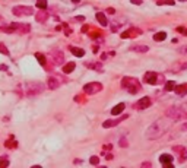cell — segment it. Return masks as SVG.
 Masks as SVG:
<instances>
[{
  "instance_id": "e575fe53",
  "label": "cell",
  "mask_w": 187,
  "mask_h": 168,
  "mask_svg": "<svg viewBox=\"0 0 187 168\" xmlns=\"http://www.w3.org/2000/svg\"><path fill=\"white\" fill-rule=\"evenodd\" d=\"M177 32L183 34V35H186V37H187V29L184 28V26H178V28H177Z\"/></svg>"
},
{
  "instance_id": "b9f144b4",
  "label": "cell",
  "mask_w": 187,
  "mask_h": 168,
  "mask_svg": "<svg viewBox=\"0 0 187 168\" xmlns=\"http://www.w3.org/2000/svg\"><path fill=\"white\" fill-rule=\"evenodd\" d=\"M88 31H89V26H82V32H88Z\"/></svg>"
},
{
  "instance_id": "4fadbf2b",
  "label": "cell",
  "mask_w": 187,
  "mask_h": 168,
  "mask_svg": "<svg viewBox=\"0 0 187 168\" xmlns=\"http://www.w3.org/2000/svg\"><path fill=\"white\" fill-rule=\"evenodd\" d=\"M48 16H50V15H48V12H47L45 9H40V12L35 15V21H37V22H45V21L48 19Z\"/></svg>"
},
{
  "instance_id": "f546056e",
  "label": "cell",
  "mask_w": 187,
  "mask_h": 168,
  "mask_svg": "<svg viewBox=\"0 0 187 168\" xmlns=\"http://www.w3.org/2000/svg\"><path fill=\"white\" fill-rule=\"evenodd\" d=\"M37 7L38 9H47V0H37Z\"/></svg>"
},
{
  "instance_id": "ffe728a7",
  "label": "cell",
  "mask_w": 187,
  "mask_h": 168,
  "mask_svg": "<svg viewBox=\"0 0 187 168\" xmlns=\"http://www.w3.org/2000/svg\"><path fill=\"white\" fill-rule=\"evenodd\" d=\"M4 146H6V148H9V149H15V148L18 146V142L15 140V137H13V136H10V137L4 142Z\"/></svg>"
},
{
  "instance_id": "52a82bcc",
  "label": "cell",
  "mask_w": 187,
  "mask_h": 168,
  "mask_svg": "<svg viewBox=\"0 0 187 168\" xmlns=\"http://www.w3.org/2000/svg\"><path fill=\"white\" fill-rule=\"evenodd\" d=\"M12 13L15 16H28V15L34 13V9L29 7V6H16V7L12 9Z\"/></svg>"
},
{
  "instance_id": "d4e9b609",
  "label": "cell",
  "mask_w": 187,
  "mask_h": 168,
  "mask_svg": "<svg viewBox=\"0 0 187 168\" xmlns=\"http://www.w3.org/2000/svg\"><path fill=\"white\" fill-rule=\"evenodd\" d=\"M75 67H76V65L75 63H66L65 66H63V73H72L73 70H75Z\"/></svg>"
},
{
  "instance_id": "2e32d148",
  "label": "cell",
  "mask_w": 187,
  "mask_h": 168,
  "mask_svg": "<svg viewBox=\"0 0 187 168\" xmlns=\"http://www.w3.org/2000/svg\"><path fill=\"white\" fill-rule=\"evenodd\" d=\"M187 69V62H184V63H174L172 66L170 67L171 72H181V70H186Z\"/></svg>"
},
{
  "instance_id": "7a4b0ae2",
  "label": "cell",
  "mask_w": 187,
  "mask_h": 168,
  "mask_svg": "<svg viewBox=\"0 0 187 168\" xmlns=\"http://www.w3.org/2000/svg\"><path fill=\"white\" fill-rule=\"evenodd\" d=\"M165 116L172 118L174 121H184V120H187V110L181 108V107H171L167 110Z\"/></svg>"
},
{
  "instance_id": "30bf717a",
  "label": "cell",
  "mask_w": 187,
  "mask_h": 168,
  "mask_svg": "<svg viewBox=\"0 0 187 168\" xmlns=\"http://www.w3.org/2000/svg\"><path fill=\"white\" fill-rule=\"evenodd\" d=\"M142 31L139 29V28H129L127 31H124V32H121V38H135L137 35H140Z\"/></svg>"
},
{
  "instance_id": "7bdbcfd3",
  "label": "cell",
  "mask_w": 187,
  "mask_h": 168,
  "mask_svg": "<svg viewBox=\"0 0 187 168\" xmlns=\"http://www.w3.org/2000/svg\"><path fill=\"white\" fill-rule=\"evenodd\" d=\"M181 130H184V132H187V123H184V124H181Z\"/></svg>"
},
{
  "instance_id": "3957f363",
  "label": "cell",
  "mask_w": 187,
  "mask_h": 168,
  "mask_svg": "<svg viewBox=\"0 0 187 168\" xmlns=\"http://www.w3.org/2000/svg\"><path fill=\"white\" fill-rule=\"evenodd\" d=\"M121 86L130 92V94H137L140 91V84L136 78H123L121 79Z\"/></svg>"
},
{
  "instance_id": "ba28073f",
  "label": "cell",
  "mask_w": 187,
  "mask_h": 168,
  "mask_svg": "<svg viewBox=\"0 0 187 168\" xmlns=\"http://www.w3.org/2000/svg\"><path fill=\"white\" fill-rule=\"evenodd\" d=\"M143 82L149 85H156L158 84V73L155 72H146L143 76Z\"/></svg>"
},
{
  "instance_id": "8992f818",
  "label": "cell",
  "mask_w": 187,
  "mask_h": 168,
  "mask_svg": "<svg viewBox=\"0 0 187 168\" xmlns=\"http://www.w3.org/2000/svg\"><path fill=\"white\" fill-rule=\"evenodd\" d=\"M102 91V85L100 82H89L84 86V92L88 95H94V94H98Z\"/></svg>"
},
{
  "instance_id": "f1b7e54d",
  "label": "cell",
  "mask_w": 187,
  "mask_h": 168,
  "mask_svg": "<svg viewBox=\"0 0 187 168\" xmlns=\"http://www.w3.org/2000/svg\"><path fill=\"white\" fill-rule=\"evenodd\" d=\"M164 89H165L167 92H171V91H174V89H175V82H172V81H170V82H165V86H164Z\"/></svg>"
},
{
  "instance_id": "836d02e7",
  "label": "cell",
  "mask_w": 187,
  "mask_h": 168,
  "mask_svg": "<svg viewBox=\"0 0 187 168\" xmlns=\"http://www.w3.org/2000/svg\"><path fill=\"white\" fill-rule=\"evenodd\" d=\"M158 4H174V0H158Z\"/></svg>"
},
{
  "instance_id": "8fae6325",
  "label": "cell",
  "mask_w": 187,
  "mask_h": 168,
  "mask_svg": "<svg viewBox=\"0 0 187 168\" xmlns=\"http://www.w3.org/2000/svg\"><path fill=\"white\" fill-rule=\"evenodd\" d=\"M124 118H127V116H123V118H114V120H105V121L102 123V127H104V129H110V127H114V126H117V124H120V121H123Z\"/></svg>"
},
{
  "instance_id": "277c9868",
  "label": "cell",
  "mask_w": 187,
  "mask_h": 168,
  "mask_svg": "<svg viewBox=\"0 0 187 168\" xmlns=\"http://www.w3.org/2000/svg\"><path fill=\"white\" fill-rule=\"evenodd\" d=\"M23 89H25V95L35 97V95H40L44 91V85L41 82H28V84H25Z\"/></svg>"
},
{
  "instance_id": "d590c367",
  "label": "cell",
  "mask_w": 187,
  "mask_h": 168,
  "mask_svg": "<svg viewBox=\"0 0 187 168\" xmlns=\"http://www.w3.org/2000/svg\"><path fill=\"white\" fill-rule=\"evenodd\" d=\"M178 53H180V54H187V44L186 45H181V47L178 48Z\"/></svg>"
},
{
  "instance_id": "d6a6232c",
  "label": "cell",
  "mask_w": 187,
  "mask_h": 168,
  "mask_svg": "<svg viewBox=\"0 0 187 168\" xmlns=\"http://www.w3.org/2000/svg\"><path fill=\"white\" fill-rule=\"evenodd\" d=\"M7 165H9V161H7L6 158H1V159H0V167H1V168H6Z\"/></svg>"
},
{
  "instance_id": "4dcf8cb0",
  "label": "cell",
  "mask_w": 187,
  "mask_h": 168,
  "mask_svg": "<svg viewBox=\"0 0 187 168\" xmlns=\"http://www.w3.org/2000/svg\"><path fill=\"white\" fill-rule=\"evenodd\" d=\"M89 162H91L92 165H98V164H100V156H95V155L91 156V158H89Z\"/></svg>"
},
{
  "instance_id": "f6af8a7d",
  "label": "cell",
  "mask_w": 187,
  "mask_h": 168,
  "mask_svg": "<svg viewBox=\"0 0 187 168\" xmlns=\"http://www.w3.org/2000/svg\"><path fill=\"white\" fill-rule=\"evenodd\" d=\"M180 1H187V0H180Z\"/></svg>"
},
{
  "instance_id": "e0dca14e",
  "label": "cell",
  "mask_w": 187,
  "mask_h": 168,
  "mask_svg": "<svg viewBox=\"0 0 187 168\" xmlns=\"http://www.w3.org/2000/svg\"><path fill=\"white\" fill-rule=\"evenodd\" d=\"M31 31V25L29 23H18V34H28Z\"/></svg>"
},
{
  "instance_id": "1f68e13d",
  "label": "cell",
  "mask_w": 187,
  "mask_h": 168,
  "mask_svg": "<svg viewBox=\"0 0 187 168\" xmlns=\"http://www.w3.org/2000/svg\"><path fill=\"white\" fill-rule=\"evenodd\" d=\"M0 53L4 54V56H9V50H7V47H6L4 44H1V43H0Z\"/></svg>"
},
{
  "instance_id": "6da1fadb",
  "label": "cell",
  "mask_w": 187,
  "mask_h": 168,
  "mask_svg": "<svg viewBox=\"0 0 187 168\" xmlns=\"http://www.w3.org/2000/svg\"><path fill=\"white\" fill-rule=\"evenodd\" d=\"M172 123H174V120L170 117H167V116L164 118H159V120L153 121L152 124L146 129V132H145L146 139H149V140L159 139L161 136H164V134L170 130L171 126H172Z\"/></svg>"
},
{
  "instance_id": "d6986e66",
  "label": "cell",
  "mask_w": 187,
  "mask_h": 168,
  "mask_svg": "<svg viewBox=\"0 0 187 168\" xmlns=\"http://www.w3.org/2000/svg\"><path fill=\"white\" fill-rule=\"evenodd\" d=\"M69 50L72 51V54L76 56V57H84V56H85V50H84V48H79V47H69Z\"/></svg>"
},
{
  "instance_id": "7c38bea8",
  "label": "cell",
  "mask_w": 187,
  "mask_h": 168,
  "mask_svg": "<svg viewBox=\"0 0 187 168\" xmlns=\"http://www.w3.org/2000/svg\"><path fill=\"white\" fill-rule=\"evenodd\" d=\"M60 84H62V81H60V79H57L54 75L50 76V78H48V81H47V85H48V88H50V89H57V88L60 86Z\"/></svg>"
},
{
  "instance_id": "5bb4252c",
  "label": "cell",
  "mask_w": 187,
  "mask_h": 168,
  "mask_svg": "<svg viewBox=\"0 0 187 168\" xmlns=\"http://www.w3.org/2000/svg\"><path fill=\"white\" fill-rule=\"evenodd\" d=\"M16 29H18V23H9V25H3L1 26V32H6V34L16 32Z\"/></svg>"
},
{
  "instance_id": "ee69618b",
  "label": "cell",
  "mask_w": 187,
  "mask_h": 168,
  "mask_svg": "<svg viewBox=\"0 0 187 168\" xmlns=\"http://www.w3.org/2000/svg\"><path fill=\"white\" fill-rule=\"evenodd\" d=\"M72 1H73V3H79L81 0H72Z\"/></svg>"
},
{
  "instance_id": "74e56055",
  "label": "cell",
  "mask_w": 187,
  "mask_h": 168,
  "mask_svg": "<svg viewBox=\"0 0 187 168\" xmlns=\"http://www.w3.org/2000/svg\"><path fill=\"white\" fill-rule=\"evenodd\" d=\"M164 82V75H158V84H162Z\"/></svg>"
},
{
  "instance_id": "9c48e42d",
  "label": "cell",
  "mask_w": 187,
  "mask_h": 168,
  "mask_svg": "<svg viewBox=\"0 0 187 168\" xmlns=\"http://www.w3.org/2000/svg\"><path fill=\"white\" fill-rule=\"evenodd\" d=\"M149 105H151V98L145 97V98H140L139 101H136L135 105H133V108H136V110H146Z\"/></svg>"
},
{
  "instance_id": "60d3db41",
  "label": "cell",
  "mask_w": 187,
  "mask_h": 168,
  "mask_svg": "<svg viewBox=\"0 0 187 168\" xmlns=\"http://www.w3.org/2000/svg\"><path fill=\"white\" fill-rule=\"evenodd\" d=\"M105 159H113V153H107V155H105Z\"/></svg>"
},
{
  "instance_id": "4316f807",
  "label": "cell",
  "mask_w": 187,
  "mask_h": 168,
  "mask_svg": "<svg viewBox=\"0 0 187 168\" xmlns=\"http://www.w3.org/2000/svg\"><path fill=\"white\" fill-rule=\"evenodd\" d=\"M167 38V34L165 32H156L153 35V40L156 41V43H161V41H164Z\"/></svg>"
},
{
  "instance_id": "ab89813d",
  "label": "cell",
  "mask_w": 187,
  "mask_h": 168,
  "mask_svg": "<svg viewBox=\"0 0 187 168\" xmlns=\"http://www.w3.org/2000/svg\"><path fill=\"white\" fill-rule=\"evenodd\" d=\"M133 4H142V0H130Z\"/></svg>"
},
{
  "instance_id": "603a6c76",
  "label": "cell",
  "mask_w": 187,
  "mask_h": 168,
  "mask_svg": "<svg viewBox=\"0 0 187 168\" xmlns=\"http://www.w3.org/2000/svg\"><path fill=\"white\" fill-rule=\"evenodd\" d=\"M174 91H175V94H177V95H186V94H187V84L178 85V86L175 85V89H174Z\"/></svg>"
},
{
  "instance_id": "5b68a950",
  "label": "cell",
  "mask_w": 187,
  "mask_h": 168,
  "mask_svg": "<svg viewBox=\"0 0 187 168\" xmlns=\"http://www.w3.org/2000/svg\"><path fill=\"white\" fill-rule=\"evenodd\" d=\"M48 57H50L51 63H54L56 66H60V65L65 63V54H63V51H60V50L50 51V53H48Z\"/></svg>"
},
{
  "instance_id": "83f0119b",
  "label": "cell",
  "mask_w": 187,
  "mask_h": 168,
  "mask_svg": "<svg viewBox=\"0 0 187 168\" xmlns=\"http://www.w3.org/2000/svg\"><path fill=\"white\" fill-rule=\"evenodd\" d=\"M85 66L89 67V69H95V70H98V72H102L101 63H86Z\"/></svg>"
},
{
  "instance_id": "9a60e30c",
  "label": "cell",
  "mask_w": 187,
  "mask_h": 168,
  "mask_svg": "<svg viewBox=\"0 0 187 168\" xmlns=\"http://www.w3.org/2000/svg\"><path fill=\"white\" fill-rule=\"evenodd\" d=\"M130 50L135 51V53H148L149 47L148 45H143V44H136V45H132Z\"/></svg>"
},
{
  "instance_id": "484cf974",
  "label": "cell",
  "mask_w": 187,
  "mask_h": 168,
  "mask_svg": "<svg viewBox=\"0 0 187 168\" xmlns=\"http://www.w3.org/2000/svg\"><path fill=\"white\" fill-rule=\"evenodd\" d=\"M35 59L38 60V63H40L41 66H45L47 60H45V56H44V54H41V53H35Z\"/></svg>"
},
{
  "instance_id": "f35d334b",
  "label": "cell",
  "mask_w": 187,
  "mask_h": 168,
  "mask_svg": "<svg viewBox=\"0 0 187 168\" xmlns=\"http://www.w3.org/2000/svg\"><path fill=\"white\" fill-rule=\"evenodd\" d=\"M107 12H108V13H111V15H114V13H116V10H114L113 7H108V9H107Z\"/></svg>"
},
{
  "instance_id": "cb8c5ba5",
  "label": "cell",
  "mask_w": 187,
  "mask_h": 168,
  "mask_svg": "<svg viewBox=\"0 0 187 168\" xmlns=\"http://www.w3.org/2000/svg\"><path fill=\"white\" fill-rule=\"evenodd\" d=\"M95 18H97V21L101 23V26H107V25H108V21H107V18H105V15H104V13L98 12V13L95 15Z\"/></svg>"
},
{
  "instance_id": "7402d4cb",
  "label": "cell",
  "mask_w": 187,
  "mask_h": 168,
  "mask_svg": "<svg viewBox=\"0 0 187 168\" xmlns=\"http://www.w3.org/2000/svg\"><path fill=\"white\" fill-rule=\"evenodd\" d=\"M159 161H161L162 165H165V164H171V162H172V156H171L170 153H162V155L159 156Z\"/></svg>"
},
{
  "instance_id": "8d00e7d4",
  "label": "cell",
  "mask_w": 187,
  "mask_h": 168,
  "mask_svg": "<svg viewBox=\"0 0 187 168\" xmlns=\"http://www.w3.org/2000/svg\"><path fill=\"white\" fill-rule=\"evenodd\" d=\"M120 146L121 148H127L129 145H127V140L126 139H120Z\"/></svg>"
},
{
  "instance_id": "ac0fdd59",
  "label": "cell",
  "mask_w": 187,
  "mask_h": 168,
  "mask_svg": "<svg viewBox=\"0 0 187 168\" xmlns=\"http://www.w3.org/2000/svg\"><path fill=\"white\" fill-rule=\"evenodd\" d=\"M124 107H126V105H124V102L117 104L116 107H113V108H111V114H113V116H119V114H121V113H123V110H124Z\"/></svg>"
},
{
  "instance_id": "44dd1931",
  "label": "cell",
  "mask_w": 187,
  "mask_h": 168,
  "mask_svg": "<svg viewBox=\"0 0 187 168\" xmlns=\"http://www.w3.org/2000/svg\"><path fill=\"white\" fill-rule=\"evenodd\" d=\"M175 151L180 152V158H178L180 162L187 161V148H175Z\"/></svg>"
}]
</instances>
